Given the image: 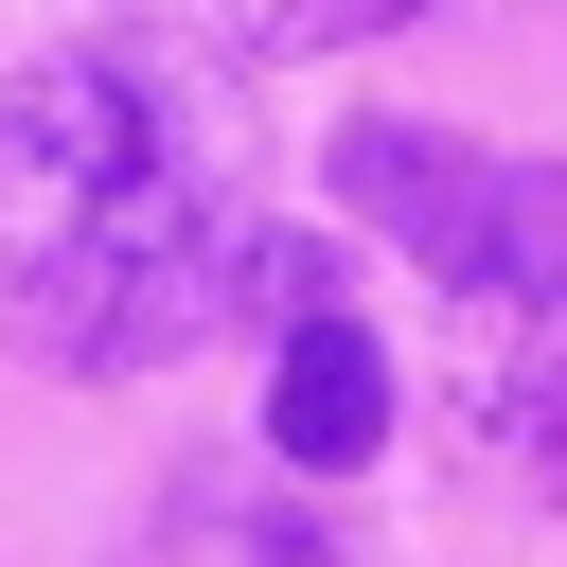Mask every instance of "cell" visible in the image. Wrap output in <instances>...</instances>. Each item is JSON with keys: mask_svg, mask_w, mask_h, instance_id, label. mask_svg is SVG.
Instances as JSON below:
<instances>
[{"mask_svg": "<svg viewBox=\"0 0 567 567\" xmlns=\"http://www.w3.org/2000/svg\"><path fill=\"white\" fill-rule=\"evenodd\" d=\"M142 567H354L284 461H177L159 514H142Z\"/></svg>", "mask_w": 567, "mask_h": 567, "instance_id": "5b68a950", "label": "cell"}, {"mask_svg": "<svg viewBox=\"0 0 567 567\" xmlns=\"http://www.w3.org/2000/svg\"><path fill=\"white\" fill-rule=\"evenodd\" d=\"M425 0H230L248 53H354V35H408Z\"/></svg>", "mask_w": 567, "mask_h": 567, "instance_id": "8992f818", "label": "cell"}, {"mask_svg": "<svg viewBox=\"0 0 567 567\" xmlns=\"http://www.w3.org/2000/svg\"><path fill=\"white\" fill-rule=\"evenodd\" d=\"M443 372H461V425H478L514 478L567 496V284H532V301H496V319H443Z\"/></svg>", "mask_w": 567, "mask_h": 567, "instance_id": "277c9868", "label": "cell"}, {"mask_svg": "<svg viewBox=\"0 0 567 567\" xmlns=\"http://www.w3.org/2000/svg\"><path fill=\"white\" fill-rule=\"evenodd\" d=\"M319 195L372 248H408V284H443V319H496V301L567 284V159L443 142V124H337L319 142Z\"/></svg>", "mask_w": 567, "mask_h": 567, "instance_id": "7a4b0ae2", "label": "cell"}, {"mask_svg": "<svg viewBox=\"0 0 567 567\" xmlns=\"http://www.w3.org/2000/svg\"><path fill=\"white\" fill-rule=\"evenodd\" d=\"M266 248V124L213 18H89L0 71V354L89 390L177 372L248 319Z\"/></svg>", "mask_w": 567, "mask_h": 567, "instance_id": "6da1fadb", "label": "cell"}, {"mask_svg": "<svg viewBox=\"0 0 567 567\" xmlns=\"http://www.w3.org/2000/svg\"><path fill=\"white\" fill-rule=\"evenodd\" d=\"M248 319H266V461H284V478H372V443H390V354L354 337L337 266H319V248H266V266H248Z\"/></svg>", "mask_w": 567, "mask_h": 567, "instance_id": "3957f363", "label": "cell"}]
</instances>
